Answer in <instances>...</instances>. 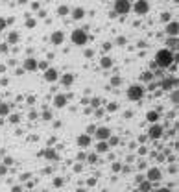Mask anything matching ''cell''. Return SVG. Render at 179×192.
Returning <instances> with one entry per match:
<instances>
[{
  "mask_svg": "<svg viewBox=\"0 0 179 192\" xmlns=\"http://www.w3.org/2000/svg\"><path fill=\"white\" fill-rule=\"evenodd\" d=\"M135 181H137V183H142V181H144V178H142V176H137V179H135Z\"/></svg>",
  "mask_w": 179,
  "mask_h": 192,
  "instance_id": "cell-56",
  "label": "cell"
},
{
  "mask_svg": "<svg viewBox=\"0 0 179 192\" xmlns=\"http://www.w3.org/2000/svg\"><path fill=\"white\" fill-rule=\"evenodd\" d=\"M161 20H165V22H170V13H168V11H165V13L161 15Z\"/></svg>",
  "mask_w": 179,
  "mask_h": 192,
  "instance_id": "cell-36",
  "label": "cell"
},
{
  "mask_svg": "<svg viewBox=\"0 0 179 192\" xmlns=\"http://www.w3.org/2000/svg\"><path fill=\"white\" fill-rule=\"evenodd\" d=\"M133 9H135V13H139V15H146V13L150 11V4H148L146 0H139V2L133 4Z\"/></svg>",
  "mask_w": 179,
  "mask_h": 192,
  "instance_id": "cell-10",
  "label": "cell"
},
{
  "mask_svg": "<svg viewBox=\"0 0 179 192\" xmlns=\"http://www.w3.org/2000/svg\"><path fill=\"white\" fill-rule=\"evenodd\" d=\"M67 96L65 94H55V98H54V105L57 107V109H61V107H65L67 105Z\"/></svg>",
  "mask_w": 179,
  "mask_h": 192,
  "instance_id": "cell-14",
  "label": "cell"
},
{
  "mask_svg": "<svg viewBox=\"0 0 179 192\" xmlns=\"http://www.w3.org/2000/svg\"><path fill=\"white\" fill-rule=\"evenodd\" d=\"M159 118H161V116H159V111H148V113H146V120L152 122V124H157Z\"/></svg>",
  "mask_w": 179,
  "mask_h": 192,
  "instance_id": "cell-18",
  "label": "cell"
},
{
  "mask_svg": "<svg viewBox=\"0 0 179 192\" xmlns=\"http://www.w3.org/2000/svg\"><path fill=\"white\" fill-rule=\"evenodd\" d=\"M50 41H52L55 46H59V44H63V41H65V33H63V31H54L52 37H50Z\"/></svg>",
  "mask_w": 179,
  "mask_h": 192,
  "instance_id": "cell-13",
  "label": "cell"
},
{
  "mask_svg": "<svg viewBox=\"0 0 179 192\" xmlns=\"http://www.w3.org/2000/svg\"><path fill=\"white\" fill-rule=\"evenodd\" d=\"M61 83H63L65 87H70V85L74 83V74H70V72L63 74V76H61Z\"/></svg>",
  "mask_w": 179,
  "mask_h": 192,
  "instance_id": "cell-17",
  "label": "cell"
},
{
  "mask_svg": "<svg viewBox=\"0 0 179 192\" xmlns=\"http://www.w3.org/2000/svg\"><path fill=\"white\" fill-rule=\"evenodd\" d=\"M105 152H109V146H107V142H98L96 144V153H105Z\"/></svg>",
  "mask_w": 179,
  "mask_h": 192,
  "instance_id": "cell-22",
  "label": "cell"
},
{
  "mask_svg": "<svg viewBox=\"0 0 179 192\" xmlns=\"http://www.w3.org/2000/svg\"><path fill=\"white\" fill-rule=\"evenodd\" d=\"M43 120H52V113L50 111H44L43 113Z\"/></svg>",
  "mask_w": 179,
  "mask_h": 192,
  "instance_id": "cell-41",
  "label": "cell"
},
{
  "mask_svg": "<svg viewBox=\"0 0 179 192\" xmlns=\"http://www.w3.org/2000/svg\"><path fill=\"white\" fill-rule=\"evenodd\" d=\"M118 142H120V139L115 137V135H111V137L107 139V146H109V148H111V146H118Z\"/></svg>",
  "mask_w": 179,
  "mask_h": 192,
  "instance_id": "cell-26",
  "label": "cell"
},
{
  "mask_svg": "<svg viewBox=\"0 0 179 192\" xmlns=\"http://www.w3.org/2000/svg\"><path fill=\"white\" fill-rule=\"evenodd\" d=\"M163 135H165V128H163L161 124H152V126H150V129H148V135H146V137H150V139L157 141V139H161Z\"/></svg>",
  "mask_w": 179,
  "mask_h": 192,
  "instance_id": "cell-4",
  "label": "cell"
},
{
  "mask_svg": "<svg viewBox=\"0 0 179 192\" xmlns=\"http://www.w3.org/2000/svg\"><path fill=\"white\" fill-rule=\"evenodd\" d=\"M70 13H72V18L74 20H81L85 17V9L83 7H74V9H70Z\"/></svg>",
  "mask_w": 179,
  "mask_h": 192,
  "instance_id": "cell-16",
  "label": "cell"
},
{
  "mask_svg": "<svg viewBox=\"0 0 179 192\" xmlns=\"http://www.w3.org/2000/svg\"><path fill=\"white\" fill-rule=\"evenodd\" d=\"M124 43H126V39H124V37H118V39H116V44H118V46H122Z\"/></svg>",
  "mask_w": 179,
  "mask_h": 192,
  "instance_id": "cell-48",
  "label": "cell"
},
{
  "mask_svg": "<svg viewBox=\"0 0 179 192\" xmlns=\"http://www.w3.org/2000/svg\"><path fill=\"white\" fill-rule=\"evenodd\" d=\"M7 174V166L6 165H0V176H6Z\"/></svg>",
  "mask_w": 179,
  "mask_h": 192,
  "instance_id": "cell-46",
  "label": "cell"
},
{
  "mask_svg": "<svg viewBox=\"0 0 179 192\" xmlns=\"http://www.w3.org/2000/svg\"><path fill=\"white\" fill-rule=\"evenodd\" d=\"M104 115V109H96V116H102Z\"/></svg>",
  "mask_w": 179,
  "mask_h": 192,
  "instance_id": "cell-54",
  "label": "cell"
},
{
  "mask_svg": "<svg viewBox=\"0 0 179 192\" xmlns=\"http://www.w3.org/2000/svg\"><path fill=\"white\" fill-rule=\"evenodd\" d=\"M78 146H79V148H89V146H91V137L85 135V133L79 135V137H78Z\"/></svg>",
  "mask_w": 179,
  "mask_h": 192,
  "instance_id": "cell-15",
  "label": "cell"
},
{
  "mask_svg": "<svg viewBox=\"0 0 179 192\" xmlns=\"http://www.w3.org/2000/svg\"><path fill=\"white\" fill-rule=\"evenodd\" d=\"M118 107H120L118 102H111V104L107 105V111H109V113H115V111H118Z\"/></svg>",
  "mask_w": 179,
  "mask_h": 192,
  "instance_id": "cell-28",
  "label": "cell"
},
{
  "mask_svg": "<svg viewBox=\"0 0 179 192\" xmlns=\"http://www.w3.org/2000/svg\"><path fill=\"white\" fill-rule=\"evenodd\" d=\"M20 190H22L20 187H13V192H20Z\"/></svg>",
  "mask_w": 179,
  "mask_h": 192,
  "instance_id": "cell-57",
  "label": "cell"
},
{
  "mask_svg": "<svg viewBox=\"0 0 179 192\" xmlns=\"http://www.w3.org/2000/svg\"><path fill=\"white\" fill-rule=\"evenodd\" d=\"M6 26H7L6 18H2V17H0V31H2V30H6Z\"/></svg>",
  "mask_w": 179,
  "mask_h": 192,
  "instance_id": "cell-47",
  "label": "cell"
},
{
  "mask_svg": "<svg viewBox=\"0 0 179 192\" xmlns=\"http://www.w3.org/2000/svg\"><path fill=\"white\" fill-rule=\"evenodd\" d=\"M153 192H172V190L166 189V187H161V189H157V190H153Z\"/></svg>",
  "mask_w": 179,
  "mask_h": 192,
  "instance_id": "cell-49",
  "label": "cell"
},
{
  "mask_svg": "<svg viewBox=\"0 0 179 192\" xmlns=\"http://www.w3.org/2000/svg\"><path fill=\"white\" fill-rule=\"evenodd\" d=\"M18 39H20V35L17 33V31H9V35H7V43H18Z\"/></svg>",
  "mask_w": 179,
  "mask_h": 192,
  "instance_id": "cell-23",
  "label": "cell"
},
{
  "mask_svg": "<svg viewBox=\"0 0 179 192\" xmlns=\"http://www.w3.org/2000/svg\"><path fill=\"white\" fill-rule=\"evenodd\" d=\"M30 192H33V190H30Z\"/></svg>",
  "mask_w": 179,
  "mask_h": 192,
  "instance_id": "cell-60",
  "label": "cell"
},
{
  "mask_svg": "<svg viewBox=\"0 0 179 192\" xmlns=\"http://www.w3.org/2000/svg\"><path fill=\"white\" fill-rule=\"evenodd\" d=\"M146 153H148V148L146 146H140L139 148V155H146Z\"/></svg>",
  "mask_w": 179,
  "mask_h": 192,
  "instance_id": "cell-44",
  "label": "cell"
},
{
  "mask_svg": "<svg viewBox=\"0 0 179 192\" xmlns=\"http://www.w3.org/2000/svg\"><path fill=\"white\" fill-rule=\"evenodd\" d=\"M146 139H148V137H146V135H140V137H139V142H144V141H146Z\"/></svg>",
  "mask_w": 179,
  "mask_h": 192,
  "instance_id": "cell-55",
  "label": "cell"
},
{
  "mask_svg": "<svg viewBox=\"0 0 179 192\" xmlns=\"http://www.w3.org/2000/svg\"><path fill=\"white\" fill-rule=\"evenodd\" d=\"M159 87H161L163 91H172L174 87L177 89V78H176V76H168V78H163V80H161V83H159Z\"/></svg>",
  "mask_w": 179,
  "mask_h": 192,
  "instance_id": "cell-5",
  "label": "cell"
},
{
  "mask_svg": "<svg viewBox=\"0 0 179 192\" xmlns=\"http://www.w3.org/2000/svg\"><path fill=\"white\" fill-rule=\"evenodd\" d=\"M9 111H11V105L6 102H0V116H7Z\"/></svg>",
  "mask_w": 179,
  "mask_h": 192,
  "instance_id": "cell-21",
  "label": "cell"
},
{
  "mask_svg": "<svg viewBox=\"0 0 179 192\" xmlns=\"http://www.w3.org/2000/svg\"><path fill=\"white\" fill-rule=\"evenodd\" d=\"M63 185H65V179H63V178H55V179H54V187H55V189H61Z\"/></svg>",
  "mask_w": 179,
  "mask_h": 192,
  "instance_id": "cell-30",
  "label": "cell"
},
{
  "mask_svg": "<svg viewBox=\"0 0 179 192\" xmlns=\"http://www.w3.org/2000/svg\"><path fill=\"white\" fill-rule=\"evenodd\" d=\"M89 104H91V107H94V109H100V104H102V102H100V98H92Z\"/></svg>",
  "mask_w": 179,
  "mask_h": 192,
  "instance_id": "cell-31",
  "label": "cell"
},
{
  "mask_svg": "<svg viewBox=\"0 0 179 192\" xmlns=\"http://www.w3.org/2000/svg\"><path fill=\"white\" fill-rule=\"evenodd\" d=\"M168 46L170 48H177V37H170L168 39Z\"/></svg>",
  "mask_w": 179,
  "mask_h": 192,
  "instance_id": "cell-33",
  "label": "cell"
},
{
  "mask_svg": "<svg viewBox=\"0 0 179 192\" xmlns=\"http://www.w3.org/2000/svg\"><path fill=\"white\" fill-rule=\"evenodd\" d=\"M131 11V2L128 0H118L115 2V13H120V15H126Z\"/></svg>",
  "mask_w": 179,
  "mask_h": 192,
  "instance_id": "cell-7",
  "label": "cell"
},
{
  "mask_svg": "<svg viewBox=\"0 0 179 192\" xmlns=\"http://www.w3.org/2000/svg\"><path fill=\"white\" fill-rule=\"evenodd\" d=\"M172 102H174V104L177 105V102H179V94H177V89H176V91L172 92Z\"/></svg>",
  "mask_w": 179,
  "mask_h": 192,
  "instance_id": "cell-35",
  "label": "cell"
},
{
  "mask_svg": "<svg viewBox=\"0 0 179 192\" xmlns=\"http://www.w3.org/2000/svg\"><path fill=\"white\" fill-rule=\"evenodd\" d=\"M155 67H159L161 70L165 68H170V65H174V54L170 50H159L155 54V59H153Z\"/></svg>",
  "mask_w": 179,
  "mask_h": 192,
  "instance_id": "cell-1",
  "label": "cell"
},
{
  "mask_svg": "<svg viewBox=\"0 0 179 192\" xmlns=\"http://www.w3.org/2000/svg\"><path fill=\"white\" fill-rule=\"evenodd\" d=\"M120 83H122V78H120V76H113V78H111V85H113V87H118Z\"/></svg>",
  "mask_w": 179,
  "mask_h": 192,
  "instance_id": "cell-29",
  "label": "cell"
},
{
  "mask_svg": "<svg viewBox=\"0 0 179 192\" xmlns=\"http://www.w3.org/2000/svg\"><path fill=\"white\" fill-rule=\"evenodd\" d=\"M140 80H142V81H148V83H150V81L153 80V72H150V70H148V72H142Z\"/></svg>",
  "mask_w": 179,
  "mask_h": 192,
  "instance_id": "cell-27",
  "label": "cell"
},
{
  "mask_svg": "<svg viewBox=\"0 0 179 192\" xmlns=\"http://www.w3.org/2000/svg\"><path fill=\"white\" fill-rule=\"evenodd\" d=\"M20 179H22V181H26V179H30V174H22V176H20Z\"/></svg>",
  "mask_w": 179,
  "mask_h": 192,
  "instance_id": "cell-53",
  "label": "cell"
},
{
  "mask_svg": "<svg viewBox=\"0 0 179 192\" xmlns=\"http://www.w3.org/2000/svg\"><path fill=\"white\" fill-rule=\"evenodd\" d=\"M7 50H9V48H7V43H2V44H0V52H2V54H6Z\"/></svg>",
  "mask_w": 179,
  "mask_h": 192,
  "instance_id": "cell-42",
  "label": "cell"
},
{
  "mask_svg": "<svg viewBox=\"0 0 179 192\" xmlns=\"http://www.w3.org/2000/svg\"><path fill=\"white\" fill-rule=\"evenodd\" d=\"M43 76H44V80H46L48 83H55V81L59 80V72H57V68H52V67H48V68L43 72Z\"/></svg>",
  "mask_w": 179,
  "mask_h": 192,
  "instance_id": "cell-8",
  "label": "cell"
},
{
  "mask_svg": "<svg viewBox=\"0 0 179 192\" xmlns=\"http://www.w3.org/2000/svg\"><path fill=\"white\" fill-rule=\"evenodd\" d=\"M111 168H113V172H120V170H122V165H120V163H113Z\"/></svg>",
  "mask_w": 179,
  "mask_h": 192,
  "instance_id": "cell-39",
  "label": "cell"
},
{
  "mask_svg": "<svg viewBox=\"0 0 179 192\" xmlns=\"http://www.w3.org/2000/svg\"><path fill=\"white\" fill-rule=\"evenodd\" d=\"M111 48H113L111 43H104V50H111Z\"/></svg>",
  "mask_w": 179,
  "mask_h": 192,
  "instance_id": "cell-50",
  "label": "cell"
},
{
  "mask_svg": "<svg viewBox=\"0 0 179 192\" xmlns=\"http://www.w3.org/2000/svg\"><path fill=\"white\" fill-rule=\"evenodd\" d=\"M128 98L131 100V102H137V100H140L142 96H144V87L142 85H131L129 89H128Z\"/></svg>",
  "mask_w": 179,
  "mask_h": 192,
  "instance_id": "cell-3",
  "label": "cell"
},
{
  "mask_svg": "<svg viewBox=\"0 0 179 192\" xmlns=\"http://www.w3.org/2000/svg\"><path fill=\"white\" fill-rule=\"evenodd\" d=\"M41 155H44L46 159H52V161H54V159H57V150H54V148H48V150H44Z\"/></svg>",
  "mask_w": 179,
  "mask_h": 192,
  "instance_id": "cell-20",
  "label": "cell"
},
{
  "mask_svg": "<svg viewBox=\"0 0 179 192\" xmlns=\"http://www.w3.org/2000/svg\"><path fill=\"white\" fill-rule=\"evenodd\" d=\"M96 159H98V155H96V153H91V155H87V161H89V163H96Z\"/></svg>",
  "mask_w": 179,
  "mask_h": 192,
  "instance_id": "cell-38",
  "label": "cell"
},
{
  "mask_svg": "<svg viewBox=\"0 0 179 192\" xmlns=\"http://www.w3.org/2000/svg\"><path fill=\"white\" fill-rule=\"evenodd\" d=\"M161 179H163V172H161V168H157V166L148 168V172H146V181L155 183V181H161Z\"/></svg>",
  "mask_w": 179,
  "mask_h": 192,
  "instance_id": "cell-6",
  "label": "cell"
},
{
  "mask_svg": "<svg viewBox=\"0 0 179 192\" xmlns=\"http://www.w3.org/2000/svg\"><path fill=\"white\" fill-rule=\"evenodd\" d=\"M70 13V7L68 6H59L57 7V15H61V17H65V15H68Z\"/></svg>",
  "mask_w": 179,
  "mask_h": 192,
  "instance_id": "cell-25",
  "label": "cell"
},
{
  "mask_svg": "<svg viewBox=\"0 0 179 192\" xmlns=\"http://www.w3.org/2000/svg\"><path fill=\"white\" fill-rule=\"evenodd\" d=\"M9 122L11 124H18L20 122V115H17V113L15 115H9Z\"/></svg>",
  "mask_w": 179,
  "mask_h": 192,
  "instance_id": "cell-32",
  "label": "cell"
},
{
  "mask_svg": "<svg viewBox=\"0 0 179 192\" xmlns=\"http://www.w3.org/2000/svg\"><path fill=\"white\" fill-rule=\"evenodd\" d=\"M43 192H48V190H43Z\"/></svg>",
  "mask_w": 179,
  "mask_h": 192,
  "instance_id": "cell-58",
  "label": "cell"
},
{
  "mask_svg": "<svg viewBox=\"0 0 179 192\" xmlns=\"http://www.w3.org/2000/svg\"><path fill=\"white\" fill-rule=\"evenodd\" d=\"M26 26L28 28H33L35 26V18H26Z\"/></svg>",
  "mask_w": 179,
  "mask_h": 192,
  "instance_id": "cell-40",
  "label": "cell"
},
{
  "mask_svg": "<svg viewBox=\"0 0 179 192\" xmlns=\"http://www.w3.org/2000/svg\"><path fill=\"white\" fill-rule=\"evenodd\" d=\"M94 137H96L100 142H102V141H104V142H107V139L111 137V129H109V128H105V126H104V128H96Z\"/></svg>",
  "mask_w": 179,
  "mask_h": 192,
  "instance_id": "cell-9",
  "label": "cell"
},
{
  "mask_svg": "<svg viewBox=\"0 0 179 192\" xmlns=\"http://www.w3.org/2000/svg\"><path fill=\"white\" fill-rule=\"evenodd\" d=\"M133 192H139V190H133Z\"/></svg>",
  "mask_w": 179,
  "mask_h": 192,
  "instance_id": "cell-59",
  "label": "cell"
},
{
  "mask_svg": "<svg viewBox=\"0 0 179 192\" xmlns=\"http://www.w3.org/2000/svg\"><path fill=\"white\" fill-rule=\"evenodd\" d=\"M24 70L35 72V70H37V59H35V57H28V59L24 61Z\"/></svg>",
  "mask_w": 179,
  "mask_h": 192,
  "instance_id": "cell-12",
  "label": "cell"
},
{
  "mask_svg": "<svg viewBox=\"0 0 179 192\" xmlns=\"http://www.w3.org/2000/svg\"><path fill=\"white\" fill-rule=\"evenodd\" d=\"M166 33H168L170 37H177V33H179V24H177V20H170V22L166 24Z\"/></svg>",
  "mask_w": 179,
  "mask_h": 192,
  "instance_id": "cell-11",
  "label": "cell"
},
{
  "mask_svg": "<svg viewBox=\"0 0 179 192\" xmlns=\"http://www.w3.org/2000/svg\"><path fill=\"white\" fill-rule=\"evenodd\" d=\"M94 131H96V126H89V128H87V133H85V135H89V137H91V135H94Z\"/></svg>",
  "mask_w": 179,
  "mask_h": 192,
  "instance_id": "cell-37",
  "label": "cell"
},
{
  "mask_svg": "<svg viewBox=\"0 0 179 192\" xmlns=\"http://www.w3.org/2000/svg\"><path fill=\"white\" fill-rule=\"evenodd\" d=\"M78 159H79V161H83V159H87V155H85V152H79V155H78Z\"/></svg>",
  "mask_w": 179,
  "mask_h": 192,
  "instance_id": "cell-51",
  "label": "cell"
},
{
  "mask_svg": "<svg viewBox=\"0 0 179 192\" xmlns=\"http://www.w3.org/2000/svg\"><path fill=\"white\" fill-rule=\"evenodd\" d=\"M139 192H152V183L144 179V181L140 183V189H139Z\"/></svg>",
  "mask_w": 179,
  "mask_h": 192,
  "instance_id": "cell-24",
  "label": "cell"
},
{
  "mask_svg": "<svg viewBox=\"0 0 179 192\" xmlns=\"http://www.w3.org/2000/svg\"><path fill=\"white\" fill-rule=\"evenodd\" d=\"M100 67H102V68H111V67H113V59H111L109 55H104V57L100 59Z\"/></svg>",
  "mask_w": 179,
  "mask_h": 192,
  "instance_id": "cell-19",
  "label": "cell"
},
{
  "mask_svg": "<svg viewBox=\"0 0 179 192\" xmlns=\"http://www.w3.org/2000/svg\"><path fill=\"white\" fill-rule=\"evenodd\" d=\"M31 7H33V9H39V7H41V4H39V2H33V4H31Z\"/></svg>",
  "mask_w": 179,
  "mask_h": 192,
  "instance_id": "cell-52",
  "label": "cell"
},
{
  "mask_svg": "<svg viewBox=\"0 0 179 192\" xmlns=\"http://www.w3.org/2000/svg\"><path fill=\"white\" fill-rule=\"evenodd\" d=\"M155 76H159V78H165V72H163L161 68H157V70L153 72V78H155Z\"/></svg>",
  "mask_w": 179,
  "mask_h": 192,
  "instance_id": "cell-43",
  "label": "cell"
},
{
  "mask_svg": "<svg viewBox=\"0 0 179 192\" xmlns=\"http://www.w3.org/2000/svg\"><path fill=\"white\" fill-rule=\"evenodd\" d=\"M37 68H41V70L44 72V70L48 68V63H46V61H37Z\"/></svg>",
  "mask_w": 179,
  "mask_h": 192,
  "instance_id": "cell-34",
  "label": "cell"
},
{
  "mask_svg": "<svg viewBox=\"0 0 179 192\" xmlns=\"http://www.w3.org/2000/svg\"><path fill=\"white\" fill-rule=\"evenodd\" d=\"M4 165H6V166H11V165H13V157H6V159H4Z\"/></svg>",
  "mask_w": 179,
  "mask_h": 192,
  "instance_id": "cell-45",
  "label": "cell"
},
{
  "mask_svg": "<svg viewBox=\"0 0 179 192\" xmlns=\"http://www.w3.org/2000/svg\"><path fill=\"white\" fill-rule=\"evenodd\" d=\"M70 39H72V43L78 44V46L87 44V39H89V37H87V30H81V28H79V30H74Z\"/></svg>",
  "mask_w": 179,
  "mask_h": 192,
  "instance_id": "cell-2",
  "label": "cell"
}]
</instances>
